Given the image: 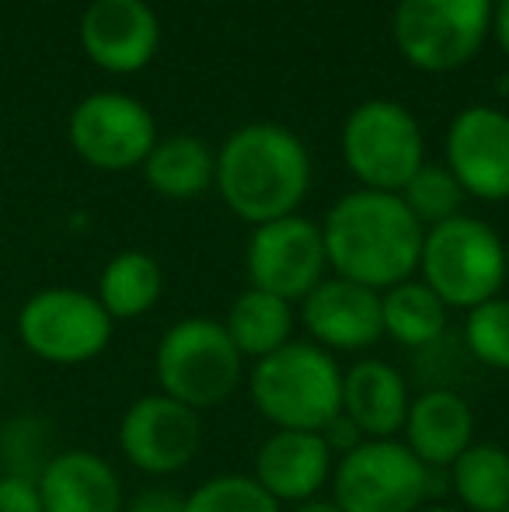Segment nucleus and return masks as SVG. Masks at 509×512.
Here are the masks:
<instances>
[{"instance_id": "1", "label": "nucleus", "mask_w": 509, "mask_h": 512, "mask_svg": "<svg viewBox=\"0 0 509 512\" xmlns=\"http://www.w3.org/2000/svg\"><path fill=\"white\" fill-rule=\"evenodd\" d=\"M426 227L394 192L360 189L342 196L321 223L325 258L339 279L391 290L419 269Z\"/></svg>"}, {"instance_id": "2", "label": "nucleus", "mask_w": 509, "mask_h": 512, "mask_svg": "<svg viewBox=\"0 0 509 512\" xmlns=\"http://www.w3.org/2000/svg\"><path fill=\"white\" fill-rule=\"evenodd\" d=\"M213 178L227 209L262 227L297 213L311 185V161L304 143L286 126L252 122L224 143Z\"/></svg>"}, {"instance_id": "3", "label": "nucleus", "mask_w": 509, "mask_h": 512, "mask_svg": "<svg viewBox=\"0 0 509 512\" xmlns=\"http://www.w3.org/2000/svg\"><path fill=\"white\" fill-rule=\"evenodd\" d=\"M248 394L276 429L321 432L342 411V370L321 345L286 342L272 356L255 359Z\"/></svg>"}, {"instance_id": "4", "label": "nucleus", "mask_w": 509, "mask_h": 512, "mask_svg": "<svg viewBox=\"0 0 509 512\" xmlns=\"http://www.w3.org/2000/svg\"><path fill=\"white\" fill-rule=\"evenodd\" d=\"M161 394L192 411L220 408L245 380V356L210 317H185L161 335L154 352Z\"/></svg>"}, {"instance_id": "5", "label": "nucleus", "mask_w": 509, "mask_h": 512, "mask_svg": "<svg viewBox=\"0 0 509 512\" xmlns=\"http://www.w3.org/2000/svg\"><path fill=\"white\" fill-rule=\"evenodd\" d=\"M422 283L447 307L475 310L506 286V244L475 216H450L422 237Z\"/></svg>"}, {"instance_id": "6", "label": "nucleus", "mask_w": 509, "mask_h": 512, "mask_svg": "<svg viewBox=\"0 0 509 512\" xmlns=\"http://www.w3.org/2000/svg\"><path fill=\"white\" fill-rule=\"evenodd\" d=\"M112 317L95 293L49 286L21 304L14 331L35 359L53 366H81L98 359L112 342Z\"/></svg>"}, {"instance_id": "7", "label": "nucleus", "mask_w": 509, "mask_h": 512, "mask_svg": "<svg viewBox=\"0 0 509 512\" xmlns=\"http://www.w3.org/2000/svg\"><path fill=\"white\" fill-rule=\"evenodd\" d=\"M342 154L367 189L398 196L426 164V143L408 108L387 98H370L356 105L342 126Z\"/></svg>"}, {"instance_id": "8", "label": "nucleus", "mask_w": 509, "mask_h": 512, "mask_svg": "<svg viewBox=\"0 0 509 512\" xmlns=\"http://www.w3.org/2000/svg\"><path fill=\"white\" fill-rule=\"evenodd\" d=\"M489 28L492 0H398L394 7V46L426 74L464 67Z\"/></svg>"}, {"instance_id": "9", "label": "nucleus", "mask_w": 509, "mask_h": 512, "mask_svg": "<svg viewBox=\"0 0 509 512\" xmlns=\"http://www.w3.org/2000/svg\"><path fill=\"white\" fill-rule=\"evenodd\" d=\"M332 495L342 512H419L429 467L398 439H363L332 467Z\"/></svg>"}, {"instance_id": "10", "label": "nucleus", "mask_w": 509, "mask_h": 512, "mask_svg": "<svg viewBox=\"0 0 509 512\" xmlns=\"http://www.w3.org/2000/svg\"><path fill=\"white\" fill-rule=\"evenodd\" d=\"M67 136L74 154L98 171L140 168L157 143V122L147 105L119 91H98L70 112Z\"/></svg>"}, {"instance_id": "11", "label": "nucleus", "mask_w": 509, "mask_h": 512, "mask_svg": "<svg viewBox=\"0 0 509 512\" xmlns=\"http://www.w3.org/2000/svg\"><path fill=\"white\" fill-rule=\"evenodd\" d=\"M203 443L199 411L178 405L168 394H143L119 418V450L136 471L168 478L192 464Z\"/></svg>"}, {"instance_id": "12", "label": "nucleus", "mask_w": 509, "mask_h": 512, "mask_svg": "<svg viewBox=\"0 0 509 512\" xmlns=\"http://www.w3.org/2000/svg\"><path fill=\"white\" fill-rule=\"evenodd\" d=\"M325 241L321 227H314L304 216H283L255 227L248 241V279L252 290L272 293V297L304 300L325 276Z\"/></svg>"}, {"instance_id": "13", "label": "nucleus", "mask_w": 509, "mask_h": 512, "mask_svg": "<svg viewBox=\"0 0 509 512\" xmlns=\"http://www.w3.org/2000/svg\"><path fill=\"white\" fill-rule=\"evenodd\" d=\"M447 171L468 196L509 199V115L492 105L464 108L447 129Z\"/></svg>"}, {"instance_id": "14", "label": "nucleus", "mask_w": 509, "mask_h": 512, "mask_svg": "<svg viewBox=\"0 0 509 512\" xmlns=\"http://www.w3.org/2000/svg\"><path fill=\"white\" fill-rule=\"evenodd\" d=\"M161 21L147 0H91L81 18V46L95 67L136 74L157 53Z\"/></svg>"}, {"instance_id": "15", "label": "nucleus", "mask_w": 509, "mask_h": 512, "mask_svg": "<svg viewBox=\"0 0 509 512\" xmlns=\"http://www.w3.org/2000/svg\"><path fill=\"white\" fill-rule=\"evenodd\" d=\"M300 321L314 345L335 352H363L384 335L381 293L349 279H321L300 300Z\"/></svg>"}, {"instance_id": "16", "label": "nucleus", "mask_w": 509, "mask_h": 512, "mask_svg": "<svg viewBox=\"0 0 509 512\" xmlns=\"http://www.w3.org/2000/svg\"><path fill=\"white\" fill-rule=\"evenodd\" d=\"M332 450L321 432L276 429L255 453L252 478L283 506H304L318 499L321 488L332 481Z\"/></svg>"}, {"instance_id": "17", "label": "nucleus", "mask_w": 509, "mask_h": 512, "mask_svg": "<svg viewBox=\"0 0 509 512\" xmlns=\"http://www.w3.org/2000/svg\"><path fill=\"white\" fill-rule=\"evenodd\" d=\"M39 485L42 512H123V481L116 467L91 450H60L49 457Z\"/></svg>"}, {"instance_id": "18", "label": "nucleus", "mask_w": 509, "mask_h": 512, "mask_svg": "<svg viewBox=\"0 0 509 512\" xmlns=\"http://www.w3.org/2000/svg\"><path fill=\"white\" fill-rule=\"evenodd\" d=\"M408 384L387 359H356L342 370V415L363 432V439H394L405 429Z\"/></svg>"}, {"instance_id": "19", "label": "nucleus", "mask_w": 509, "mask_h": 512, "mask_svg": "<svg viewBox=\"0 0 509 512\" xmlns=\"http://www.w3.org/2000/svg\"><path fill=\"white\" fill-rule=\"evenodd\" d=\"M401 432L408 450L433 471V467H450L475 443V415L457 391L433 387L408 405Z\"/></svg>"}, {"instance_id": "20", "label": "nucleus", "mask_w": 509, "mask_h": 512, "mask_svg": "<svg viewBox=\"0 0 509 512\" xmlns=\"http://www.w3.org/2000/svg\"><path fill=\"white\" fill-rule=\"evenodd\" d=\"M217 171V157L196 136H168V140L154 143V150L143 161V175L147 185L164 199H196L206 185L213 182Z\"/></svg>"}, {"instance_id": "21", "label": "nucleus", "mask_w": 509, "mask_h": 512, "mask_svg": "<svg viewBox=\"0 0 509 512\" xmlns=\"http://www.w3.org/2000/svg\"><path fill=\"white\" fill-rule=\"evenodd\" d=\"M164 276L147 251H119L98 276V304L112 321H136L161 300Z\"/></svg>"}, {"instance_id": "22", "label": "nucleus", "mask_w": 509, "mask_h": 512, "mask_svg": "<svg viewBox=\"0 0 509 512\" xmlns=\"http://www.w3.org/2000/svg\"><path fill=\"white\" fill-rule=\"evenodd\" d=\"M224 331L241 356L265 359L293 342V304L262 290H245L227 310Z\"/></svg>"}, {"instance_id": "23", "label": "nucleus", "mask_w": 509, "mask_h": 512, "mask_svg": "<svg viewBox=\"0 0 509 512\" xmlns=\"http://www.w3.org/2000/svg\"><path fill=\"white\" fill-rule=\"evenodd\" d=\"M447 310L450 307L426 283H412V279L381 293L384 335H391L405 349H422V345L440 342L443 331H447Z\"/></svg>"}, {"instance_id": "24", "label": "nucleus", "mask_w": 509, "mask_h": 512, "mask_svg": "<svg viewBox=\"0 0 509 512\" xmlns=\"http://www.w3.org/2000/svg\"><path fill=\"white\" fill-rule=\"evenodd\" d=\"M457 502L471 512L509 509V450L499 443H471L450 464Z\"/></svg>"}, {"instance_id": "25", "label": "nucleus", "mask_w": 509, "mask_h": 512, "mask_svg": "<svg viewBox=\"0 0 509 512\" xmlns=\"http://www.w3.org/2000/svg\"><path fill=\"white\" fill-rule=\"evenodd\" d=\"M185 512H283L252 474H217L185 495Z\"/></svg>"}, {"instance_id": "26", "label": "nucleus", "mask_w": 509, "mask_h": 512, "mask_svg": "<svg viewBox=\"0 0 509 512\" xmlns=\"http://www.w3.org/2000/svg\"><path fill=\"white\" fill-rule=\"evenodd\" d=\"M401 203L412 209V216L422 223V227H436V223L457 216L464 199V189L457 185V178L450 175L440 164H422L412 175V182L398 192Z\"/></svg>"}, {"instance_id": "27", "label": "nucleus", "mask_w": 509, "mask_h": 512, "mask_svg": "<svg viewBox=\"0 0 509 512\" xmlns=\"http://www.w3.org/2000/svg\"><path fill=\"white\" fill-rule=\"evenodd\" d=\"M464 342L478 363L492 370H509V300L496 297L468 310Z\"/></svg>"}, {"instance_id": "28", "label": "nucleus", "mask_w": 509, "mask_h": 512, "mask_svg": "<svg viewBox=\"0 0 509 512\" xmlns=\"http://www.w3.org/2000/svg\"><path fill=\"white\" fill-rule=\"evenodd\" d=\"M39 418H18V422L7 425V432L0 436V450H4L7 471L4 474H21V478H39L42 467L49 464V443L46 432H42Z\"/></svg>"}, {"instance_id": "29", "label": "nucleus", "mask_w": 509, "mask_h": 512, "mask_svg": "<svg viewBox=\"0 0 509 512\" xmlns=\"http://www.w3.org/2000/svg\"><path fill=\"white\" fill-rule=\"evenodd\" d=\"M0 512H42L39 485L21 474H0Z\"/></svg>"}, {"instance_id": "30", "label": "nucleus", "mask_w": 509, "mask_h": 512, "mask_svg": "<svg viewBox=\"0 0 509 512\" xmlns=\"http://www.w3.org/2000/svg\"><path fill=\"white\" fill-rule=\"evenodd\" d=\"M321 439H325V446L332 450V457H346V453H353L356 446L363 443V432L339 411V415L321 429Z\"/></svg>"}, {"instance_id": "31", "label": "nucleus", "mask_w": 509, "mask_h": 512, "mask_svg": "<svg viewBox=\"0 0 509 512\" xmlns=\"http://www.w3.org/2000/svg\"><path fill=\"white\" fill-rule=\"evenodd\" d=\"M123 512H185V495L171 492V488H143L126 502Z\"/></svg>"}, {"instance_id": "32", "label": "nucleus", "mask_w": 509, "mask_h": 512, "mask_svg": "<svg viewBox=\"0 0 509 512\" xmlns=\"http://www.w3.org/2000/svg\"><path fill=\"white\" fill-rule=\"evenodd\" d=\"M492 28H496L499 49L509 56V0H499V7H492Z\"/></svg>"}, {"instance_id": "33", "label": "nucleus", "mask_w": 509, "mask_h": 512, "mask_svg": "<svg viewBox=\"0 0 509 512\" xmlns=\"http://www.w3.org/2000/svg\"><path fill=\"white\" fill-rule=\"evenodd\" d=\"M290 512H342L335 502H321V499H314V502H304V506H293Z\"/></svg>"}, {"instance_id": "34", "label": "nucleus", "mask_w": 509, "mask_h": 512, "mask_svg": "<svg viewBox=\"0 0 509 512\" xmlns=\"http://www.w3.org/2000/svg\"><path fill=\"white\" fill-rule=\"evenodd\" d=\"M419 512H457V509H450V506H422Z\"/></svg>"}, {"instance_id": "35", "label": "nucleus", "mask_w": 509, "mask_h": 512, "mask_svg": "<svg viewBox=\"0 0 509 512\" xmlns=\"http://www.w3.org/2000/svg\"><path fill=\"white\" fill-rule=\"evenodd\" d=\"M506 279H509V244H506Z\"/></svg>"}, {"instance_id": "36", "label": "nucleus", "mask_w": 509, "mask_h": 512, "mask_svg": "<svg viewBox=\"0 0 509 512\" xmlns=\"http://www.w3.org/2000/svg\"><path fill=\"white\" fill-rule=\"evenodd\" d=\"M506 512H509V509H506Z\"/></svg>"}]
</instances>
